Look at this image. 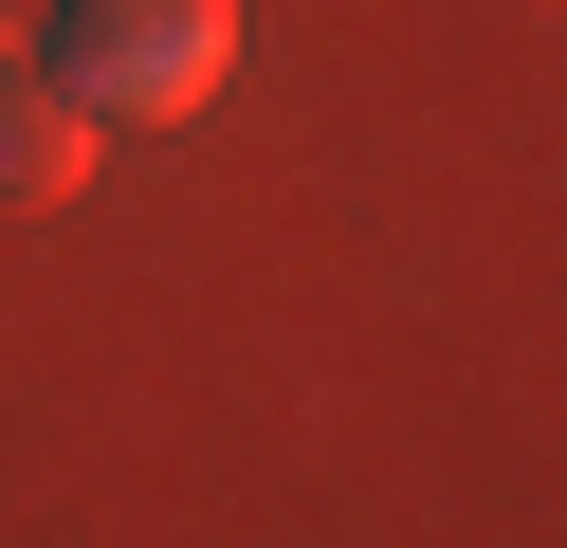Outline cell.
<instances>
[{"mask_svg":"<svg viewBox=\"0 0 567 548\" xmlns=\"http://www.w3.org/2000/svg\"><path fill=\"white\" fill-rule=\"evenodd\" d=\"M38 73L92 110V128H111V110H128V128H184V110L238 73V0H55Z\"/></svg>","mask_w":567,"mask_h":548,"instance_id":"cell-1","label":"cell"},{"mask_svg":"<svg viewBox=\"0 0 567 548\" xmlns=\"http://www.w3.org/2000/svg\"><path fill=\"white\" fill-rule=\"evenodd\" d=\"M0 55H19V19H0Z\"/></svg>","mask_w":567,"mask_h":548,"instance_id":"cell-3","label":"cell"},{"mask_svg":"<svg viewBox=\"0 0 567 548\" xmlns=\"http://www.w3.org/2000/svg\"><path fill=\"white\" fill-rule=\"evenodd\" d=\"M74 183H92V110L0 55V201H74Z\"/></svg>","mask_w":567,"mask_h":548,"instance_id":"cell-2","label":"cell"}]
</instances>
